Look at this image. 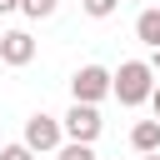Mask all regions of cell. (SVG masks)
<instances>
[{"mask_svg": "<svg viewBox=\"0 0 160 160\" xmlns=\"http://www.w3.org/2000/svg\"><path fill=\"white\" fill-rule=\"evenodd\" d=\"M150 90H155V70H150L145 60H125V65L110 75V95H115L120 105H145Z\"/></svg>", "mask_w": 160, "mask_h": 160, "instance_id": "obj_1", "label": "cell"}, {"mask_svg": "<svg viewBox=\"0 0 160 160\" xmlns=\"http://www.w3.org/2000/svg\"><path fill=\"white\" fill-rule=\"evenodd\" d=\"M70 90H75V100H80V105L105 100V95H110V70H105V65H80V70H75V80H70Z\"/></svg>", "mask_w": 160, "mask_h": 160, "instance_id": "obj_2", "label": "cell"}, {"mask_svg": "<svg viewBox=\"0 0 160 160\" xmlns=\"http://www.w3.org/2000/svg\"><path fill=\"white\" fill-rule=\"evenodd\" d=\"M100 125H105V120H100V110H95V105H80V100H75V105H70V115H65V135H70V140H80V145H95Z\"/></svg>", "mask_w": 160, "mask_h": 160, "instance_id": "obj_3", "label": "cell"}, {"mask_svg": "<svg viewBox=\"0 0 160 160\" xmlns=\"http://www.w3.org/2000/svg\"><path fill=\"white\" fill-rule=\"evenodd\" d=\"M60 120H50V115H30L25 120V145L35 150V155H45V150H60Z\"/></svg>", "mask_w": 160, "mask_h": 160, "instance_id": "obj_4", "label": "cell"}, {"mask_svg": "<svg viewBox=\"0 0 160 160\" xmlns=\"http://www.w3.org/2000/svg\"><path fill=\"white\" fill-rule=\"evenodd\" d=\"M0 60H5V65H30V60H35L30 30H5V35H0Z\"/></svg>", "mask_w": 160, "mask_h": 160, "instance_id": "obj_5", "label": "cell"}, {"mask_svg": "<svg viewBox=\"0 0 160 160\" xmlns=\"http://www.w3.org/2000/svg\"><path fill=\"white\" fill-rule=\"evenodd\" d=\"M130 145H135L140 155H150V150H160V120H140V125L130 130Z\"/></svg>", "mask_w": 160, "mask_h": 160, "instance_id": "obj_6", "label": "cell"}, {"mask_svg": "<svg viewBox=\"0 0 160 160\" xmlns=\"http://www.w3.org/2000/svg\"><path fill=\"white\" fill-rule=\"evenodd\" d=\"M135 35H140L145 45H155V50H160V10H140V20H135Z\"/></svg>", "mask_w": 160, "mask_h": 160, "instance_id": "obj_7", "label": "cell"}, {"mask_svg": "<svg viewBox=\"0 0 160 160\" xmlns=\"http://www.w3.org/2000/svg\"><path fill=\"white\" fill-rule=\"evenodd\" d=\"M55 160H95V150L90 145H80V140H70V145H60V155Z\"/></svg>", "mask_w": 160, "mask_h": 160, "instance_id": "obj_8", "label": "cell"}, {"mask_svg": "<svg viewBox=\"0 0 160 160\" xmlns=\"http://www.w3.org/2000/svg\"><path fill=\"white\" fill-rule=\"evenodd\" d=\"M115 5L120 0H85V15L90 20H105V15H115Z\"/></svg>", "mask_w": 160, "mask_h": 160, "instance_id": "obj_9", "label": "cell"}, {"mask_svg": "<svg viewBox=\"0 0 160 160\" xmlns=\"http://www.w3.org/2000/svg\"><path fill=\"white\" fill-rule=\"evenodd\" d=\"M20 10L35 15V20H45V15H55V0H20Z\"/></svg>", "mask_w": 160, "mask_h": 160, "instance_id": "obj_10", "label": "cell"}, {"mask_svg": "<svg viewBox=\"0 0 160 160\" xmlns=\"http://www.w3.org/2000/svg\"><path fill=\"white\" fill-rule=\"evenodd\" d=\"M0 160H35V150L20 140V145H5V150H0Z\"/></svg>", "mask_w": 160, "mask_h": 160, "instance_id": "obj_11", "label": "cell"}, {"mask_svg": "<svg viewBox=\"0 0 160 160\" xmlns=\"http://www.w3.org/2000/svg\"><path fill=\"white\" fill-rule=\"evenodd\" d=\"M150 105H155V120H160V85L150 90Z\"/></svg>", "mask_w": 160, "mask_h": 160, "instance_id": "obj_12", "label": "cell"}, {"mask_svg": "<svg viewBox=\"0 0 160 160\" xmlns=\"http://www.w3.org/2000/svg\"><path fill=\"white\" fill-rule=\"evenodd\" d=\"M5 10H20V0H0V15H5Z\"/></svg>", "mask_w": 160, "mask_h": 160, "instance_id": "obj_13", "label": "cell"}, {"mask_svg": "<svg viewBox=\"0 0 160 160\" xmlns=\"http://www.w3.org/2000/svg\"><path fill=\"white\" fill-rule=\"evenodd\" d=\"M140 160H160V155H155V150H150V155H140Z\"/></svg>", "mask_w": 160, "mask_h": 160, "instance_id": "obj_14", "label": "cell"}]
</instances>
